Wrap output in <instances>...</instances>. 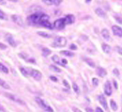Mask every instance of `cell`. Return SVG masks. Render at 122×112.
Masks as SVG:
<instances>
[{
  "label": "cell",
  "instance_id": "cell-1",
  "mask_svg": "<svg viewBox=\"0 0 122 112\" xmlns=\"http://www.w3.org/2000/svg\"><path fill=\"white\" fill-rule=\"evenodd\" d=\"M42 12L41 11H38V12H35L33 14H31L30 16H28L27 18V22L28 24L33 25V26H36V25H39L40 24V21H41V18L42 16Z\"/></svg>",
  "mask_w": 122,
  "mask_h": 112
},
{
  "label": "cell",
  "instance_id": "cell-2",
  "mask_svg": "<svg viewBox=\"0 0 122 112\" xmlns=\"http://www.w3.org/2000/svg\"><path fill=\"white\" fill-rule=\"evenodd\" d=\"M36 102L38 103V105L42 108V109H44L45 111L47 112H54V109L48 105V104H46L45 101H43L41 98H40V97H36Z\"/></svg>",
  "mask_w": 122,
  "mask_h": 112
},
{
  "label": "cell",
  "instance_id": "cell-3",
  "mask_svg": "<svg viewBox=\"0 0 122 112\" xmlns=\"http://www.w3.org/2000/svg\"><path fill=\"white\" fill-rule=\"evenodd\" d=\"M40 26L43 27H46V28H49V29H52L53 28V26L52 24L49 22V16L46 15V14H42L41 18V21H40Z\"/></svg>",
  "mask_w": 122,
  "mask_h": 112
},
{
  "label": "cell",
  "instance_id": "cell-4",
  "mask_svg": "<svg viewBox=\"0 0 122 112\" xmlns=\"http://www.w3.org/2000/svg\"><path fill=\"white\" fill-rule=\"evenodd\" d=\"M66 44H67L66 38H64V37H57V38H56V40L53 43L52 46L53 47H64V46H66Z\"/></svg>",
  "mask_w": 122,
  "mask_h": 112
},
{
  "label": "cell",
  "instance_id": "cell-5",
  "mask_svg": "<svg viewBox=\"0 0 122 112\" xmlns=\"http://www.w3.org/2000/svg\"><path fill=\"white\" fill-rule=\"evenodd\" d=\"M66 25H67V23H66L65 18H59L56 21H55V23H54V27L56 29H63Z\"/></svg>",
  "mask_w": 122,
  "mask_h": 112
},
{
  "label": "cell",
  "instance_id": "cell-6",
  "mask_svg": "<svg viewBox=\"0 0 122 112\" xmlns=\"http://www.w3.org/2000/svg\"><path fill=\"white\" fill-rule=\"evenodd\" d=\"M5 96H6L7 98H9L10 100H11V101H13V102L17 103V104H20V105H22V106H25V103L23 100H21L20 98H18V97H17L16 95H14V94L6 92V93H5Z\"/></svg>",
  "mask_w": 122,
  "mask_h": 112
},
{
  "label": "cell",
  "instance_id": "cell-7",
  "mask_svg": "<svg viewBox=\"0 0 122 112\" xmlns=\"http://www.w3.org/2000/svg\"><path fill=\"white\" fill-rule=\"evenodd\" d=\"M29 71H30V72H29V75H30L34 79L38 80V81L41 79L42 75H41V73L40 71H38V70H34V69H29Z\"/></svg>",
  "mask_w": 122,
  "mask_h": 112
},
{
  "label": "cell",
  "instance_id": "cell-8",
  "mask_svg": "<svg viewBox=\"0 0 122 112\" xmlns=\"http://www.w3.org/2000/svg\"><path fill=\"white\" fill-rule=\"evenodd\" d=\"M11 20L17 24L18 26H20V27H24L25 26V24H24V21H23V19H22V17L19 15H12L11 16Z\"/></svg>",
  "mask_w": 122,
  "mask_h": 112
},
{
  "label": "cell",
  "instance_id": "cell-9",
  "mask_svg": "<svg viewBox=\"0 0 122 112\" xmlns=\"http://www.w3.org/2000/svg\"><path fill=\"white\" fill-rule=\"evenodd\" d=\"M6 41L8 42V43H9L10 46H12V47H16L17 43H16V42L14 41L13 37H12L10 34H6Z\"/></svg>",
  "mask_w": 122,
  "mask_h": 112
},
{
  "label": "cell",
  "instance_id": "cell-10",
  "mask_svg": "<svg viewBox=\"0 0 122 112\" xmlns=\"http://www.w3.org/2000/svg\"><path fill=\"white\" fill-rule=\"evenodd\" d=\"M104 93L106 95L110 96L112 94V88H111V83L110 81H107L104 85Z\"/></svg>",
  "mask_w": 122,
  "mask_h": 112
},
{
  "label": "cell",
  "instance_id": "cell-11",
  "mask_svg": "<svg viewBox=\"0 0 122 112\" xmlns=\"http://www.w3.org/2000/svg\"><path fill=\"white\" fill-rule=\"evenodd\" d=\"M112 30H113L114 34H115L116 36H118V37H121L122 38V28L121 27H117V26H114V27H112Z\"/></svg>",
  "mask_w": 122,
  "mask_h": 112
},
{
  "label": "cell",
  "instance_id": "cell-12",
  "mask_svg": "<svg viewBox=\"0 0 122 112\" xmlns=\"http://www.w3.org/2000/svg\"><path fill=\"white\" fill-rule=\"evenodd\" d=\"M99 101H100L101 105L103 107V108L106 109V110H108V106H107V102H106L105 97H104L103 95H100L99 96Z\"/></svg>",
  "mask_w": 122,
  "mask_h": 112
},
{
  "label": "cell",
  "instance_id": "cell-13",
  "mask_svg": "<svg viewBox=\"0 0 122 112\" xmlns=\"http://www.w3.org/2000/svg\"><path fill=\"white\" fill-rule=\"evenodd\" d=\"M97 75L99 76H101V77H104V76H106L107 75L106 70L103 69V68H102V67H98L97 68Z\"/></svg>",
  "mask_w": 122,
  "mask_h": 112
},
{
  "label": "cell",
  "instance_id": "cell-14",
  "mask_svg": "<svg viewBox=\"0 0 122 112\" xmlns=\"http://www.w3.org/2000/svg\"><path fill=\"white\" fill-rule=\"evenodd\" d=\"M46 5H59L63 0H42Z\"/></svg>",
  "mask_w": 122,
  "mask_h": 112
},
{
  "label": "cell",
  "instance_id": "cell-15",
  "mask_svg": "<svg viewBox=\"0 0 122 112\" xmlns=\"http://www.w3.org/2000/svg\"><path fill=\"white\" fill-rule=\"evenodd\" d=\"M95 12H96V14H97V15L100 16V17H102V18H106V13H105V11H104L103 10L100 9V8L96 9V10H95Z\"/></svg>",
  "mask_w": 122,
  "mask_h": 112
},
{
  "label": "cell",
  "instance_id": "cell-16",
  "mask_svg": "<svg viewBox=\"0 0 122 112\" xmlns=\"http://www.w3.org/2000/svg\"><path fill=\"white\" fill-rule=\"evenodd\" d=\"M65 19H66V23H67V25H70V24L74 23V16L71 15V14L67 15L66 17H65Z\"/></svg>",
  "mask_w": 122,
  "mask_h": 112
},
{
  "label": "cell",
  "instance_id": "cell-17",
  "mask_svg": "<svg viewBox=\"0 0 122 112\" xmlns=\"http://www.w3.org/2000/svg\"><path fill=\"white\" fill-rule=\"evenodd\" d=\"M102 36L103 37V39L109 40V39H110V33H109V31H108V29L103 28V29L102 30Z\"/></svg>",
  "mask_w": 122,
  "mask_h": 112
},
{
  "label": "cell",
  "instance_id": "cell-18",
  "mask_svg": "<svg viewBox=\"0 0 122 112\" xmlns=\"http://www.w3.org/2000/svg\"><path fill=\"white\" fill-rule=\"evenodd\" d=\"M0 86H1L2 88L6 89V90H10V85H9L7 82H5V81H4L3 79H1V78H0Z\"/></svg>",
  "mask_w": 122,
  "mask_h": 112
},
{
  "label": "cell",
  "instance_id": "cell-19",
  "mask_svg": "<svg viewBox=\"0 0 122 112\" xmlns=\"http://www.w3.org/2000/svg\"><path fill=\"white\" fill-rule=\"evenodd\" d=\"M20 71H21L22 75H23L24 76H25V77H27L28 75H29V72H28V69H25V68H24V67H21V68H20Z\"/></svg>",
  "mask_w": 122,
  "mask_h": 112
},
{
  "label": "cell",
  "instance_id": "cell-20",
  "mask_svg": "<svg viewBox=\"0 0 122 112\" xmlns=\"http://www.w3.org/2000/svg\"><path fill=\"white\" fill-rule=\"evenodd\" d=\"M102 47L103 52H105V53H107V54H109V53L111 52V46L108 45V44H106V43H102Z\"/></svg>",
  "mask_w": 122,
  "mask_h": 112
},
{
  "label": "cell",
  "instance_id": "cell-21",
  "mask_svg": "<svg viewBox=\"0 0 122 112\" xmlns=\"http://www.w3.org/2000/svg\"><path fill=\"white\" fill-rule=\"evenodd\" d=\"M61 54L64 55V56H66V57H73V56H74V54H73L72 52H71V51H66V50L61 51Z\"/></svg>",
  "mask_w": 122,
  "mask_h": 112
},
{
  "label": "cell",
  "instance_id": "cell-22",
  "mask_svg": "<svg viewBox=\"0 0 122 112\" xmlns=\"http://www.w3.org/2000/svg\"><path fill=\"white\" fill-rule=\"evenodd\" d=\"M110 106H111V108L114 111H117V104H116V102L114 100H111L110 101Z\"/></svg>",
  "mask_w": 122,
  "mask_h": 112
},
{
  "label": "cell",
  "instance_id": "cell-23",
  "mask_svg": "<svg viewBox=\"0 0 122 112\" xmlns=\"http://www.w3.org/2000/svg\"><path fill=\"white\" fill-rule=\"evenodd\" d=\"M50 54H51V50L50 49H48V48L46 47L42 48V55H43V57H48Z\"/></svg>",
  "mask_w": 122,
  "mask_h": 112
},
{
  "label": "cell",
  "instance_id": "cell-24",
  "mask_svg": "<svg viewBox=\"0 0 122 112\" xmlns=\"http://www.w3.org/2000/svg\"><path fill=\"white\" fill-rule=\"evenodd\" d=\"M0 71L3 72V73H5V74H9V69L2 63H0Z\"/></svg>",
  "mask_w": 122,
  "mask_h": 112
},
{
  "label": "cell",
  "instance_id": "cell-25",
  "mask_svg": "<svg viewBox=\"0 0 122 112\" xmlns=\"http://www.w3.org/2000/svg\"><path fill=\"white\" fill-rule=\"evenodd\" d=\"M84 60H85V61H86V63L88 64V65H89L90 67H93V68L95 67V62H94L93 60H91L90 59H84Z\"/></svg>",
  "mask_w": 122,
  "mask_h": 112
},
{
  "label": "cell",
  "instance_id": "cell-26",
  "mask_svg": "<svg viewBox=\"0 0 122 112\" xmlns=\"http://www.w3.org/2000/svg\"><path fill=\"white\" fill-rule=\"evenodd\" d=\"M52 59H53V61H54V62H56V64H59V65L62 66V64H61V60L59 59V58H58L56 55V56H54V57L52 58Z\"/></svg>",
  "mask_w": 122,
  "mask_h": 112
},
{
  "label": "cell",
  "instance_id": "cell-27",
  "mask_svg": "<svg viewBox=\"0 0 122 112\" xmlns=\"http://www.w3.org/2000/svg\"><path fill=\"white\" fill-rule=\"evenodd\" d=\"M50 69H51L52 71H54V72H56V73H61L60 69H59L58 67L55 66V65H51V66H50Z\"/></svg>",
  "mask_w": 122,
  "mask_h": 112
},
{
  "label": "cell",
  "instance_id": "cell-28",
  "mask_svg": "<svg viewBox=\"0 0 122 112\" xmlns=\"http://www.w3.org/2000/svg\"><path fill=\"white\" fill-rule=\"evenodd\" d=\"M38 34L40 35V36H41V37H44V38H51V35H49V34H47L45 32H38Z\"/></svg>",
  "mask_w": 122,
  "mask_h": 112
},
{
  "label": "cell",
  "instance_id": "cell-29",
  "mask_svg": "<svg viewBox=\"0 0 122 112\" xmlns=\"http://www.w3.org/2000/svg\"><path fill=\"white\" fill-rule=\"evenodd\" d=\"M72 88H73V91H74L76 93H79V92H80L79 87H78V85H77L76 83H73V84H72Z\"/></svg>",
  "mask_w": 122,
  "mask_h": 112
},
{
  "label": "cell",
  "instance_id": "cell-30",
  "mask_svg": "<svg viewBox=\"0 0 122 112\" xmlns=\"http://www.w3.org/2000/svg\"><path fill=\"white\" fill-rule=\"evenodd\" d=\"M0 19L1 20H6L7 19V17H6V15H5V13L0 10Z\"/></svg>",
  "mask_w": 122,
  "mask_h": 112
},
{
  "label": "cell",
  "instance_id": "cell-31",
  "mask_svg": "<svg viewBox=\"0 0 122 112\" xmlns=\"http://www.w3.org/2000/svg\"><path fill=\"white\" fill-rule=\"evenodd\" d=\"M92 83H93L94 86H98L99 85V80L94 77V78H92Z\"/></svg>",
  "mask_w": 122,
  "mask_h": 112
},
{
  "label": "cell",
  "instance_id": "cell-32",
  "mask_svg": "<svg viewBox=\"0 0 122 112\" xmlns=\"http://www.w3.org/2000/svg\"><path fill=\"white\" fill-rule=\"evenodd\" d=\"M63 84L65 85V87L67 88V89H70L71 87H70V85H69V83H68V81L67 80H63Z\"/></svg>",
  "mask_w": 122,
  "mask_h": 112
},
{
  "label": "cell",
  "instance_id": "cell-33",
  "mask_svg": "<svg viewBox=\"0 0 122 112\" xmlns=\"http://www.w3.org/2000/svg\"><path fill=\"white\" fill-rule=\"evenodd\" d=\"M114 75H117V76H119V71L117 70V69H114Z\"/></svg>",
  "mask_w": 122,
  "mask_h": 112
},
{
  "label": "cell",
  "instance_id": "cell-34",
  "mask_svg": "<svg viewBox=\"0 0 122 112\" xmlns=\"http://www.w3.org/2000/svg\"><path fill=\"white\" fill-rule=\"evenodd\" d=\"M0 49H2V50L7 49V45H6V44H4V43H0Z\"/></svg>",
  "mask_w": 122,
  "mask_h": 112
},
{
  "label": "cell",
  "instance_id": "cell-35",
  "mask_svg": "<svg viewBox=\"0 0 122 112\" xmlns=\"http://www.w3.org/2000/svg\"><path fill=\"white\" fill-rule=\"evenodd\" d=\"M50 79L52 80V81H54V82H57V81H58V79H57L56 76H53V75L50 76Z\"/></svg>",
  "mask_w": 122,
  "mask_h": 112
},
{
  "label": "cell",
  "instance_id": "cell-36",
  "mask_svg": "<svg viewBox=\"0 0 122 112\" xmlns=\"http://www.w3.org/2000/svg\"><path fill=\"white\" fill-rule=\"evenodd\" d=\"M116 21L118 22L120 25L122 24V18H120V17H116Z\"/></svg>",
  "mask_w": 122,
  "mask_h": 112
},
{
  "label": "cell",
  "instance_id": "cell-37",
  "mask_svg": "<svg viewBox=\"0 0 122 112\" xmlns=\"http://www.w3.org/2000/svg\"><path fill=\"white\" fill-rule=\"evenodd\" d=\"M117 51L120 55H122V47H118V46H117Z\"/></svg>",
  "mask_w": 122,
  "mask_h": 112
},
{
  "label": "cell",
  "instance_id": "cell-38",
  "mask_svg": "<svg viewBox=\"0 0 122 112\" xmlns=\"http://www.w3.org/2000/svg\"><path fill=\"white\" fill-rule=\"evenodd\" d=\"M70 48H71V49H72V50H76V49H77V47H76V45H75V44H71Z\"/></svg>",
  "mask_w": 122,
  "mask_h": 112
},
{
  "label": "cell",
  "instance_id": "cell-39",
  "mask_svg": "<svg viewBox=\"0 0 122 112\" xmlns=\"http://www.w3.org/2000/svg\"><path fill=\"white\" fill-rule=\"evenodd\" d=\"M96 112H103V110H102L101 107H97V108H96Z\"/></svg>",
  "mask_w": 122,
  "mask_h": 112
},
{
  "label": "cell",
  "instance_id": "cell-40",
  "mask_svg": "<svg viewBox=\"0 0 122 112\" xmlns=\"http://www.w3.org/2000/svg\"><path fill=\"white\" fill-rule=\"evenodd\" d=\"M113 83H114V87H115V89H117V81H115V80H114V82H113Z\"/></svg>",
  "mask_w": 122,
  "mask_h": 112
},
{
  "label": "cell",
  "instance_id": "cell-41",
  "mask_svg": "<svg viewBox=\"0 0 122 112\" xmlns=\"http://www.w3.org/2000/svg\"><path fill=\"white\" fill-rule=\"evenodd\" d=\"M73 112H82L80 109H78V108H76V107H74L73 108Z\"/></svg>",
  "mask_w": 122,
  "mask_h": 112
},
{
  "label": "cell",
  "instance_id": "cell-42",
  "mask_svg": "<svg viewBox=\"0 0 122 112\" xmlns=\"http://www.w3.org/2000/svg\"><path fill=\"white\" fill-rule=\"evenodd\" d=\"M86 112H94V111H93V109H91L90 107H87L86 108Z\"/></svg>",
  "mask_w": 122,
  "mask_h": 112
},
{
  "label": "cell",
  "instance_id": "cell-43",
  "mask_svg": "<svg viewBox=\"0 0 122 112\" xmlns=\"http://www.w3.org/2000/svg\"><path fill=\"white\" fill-rule=\"evenodd\" d=\"M0 111H1V112H5V108H4L2 106H0Z\"/></svg>",
  "mask_w": 122,
  "mask_h": 112
},
{
  "label": "cell",
  "instance_id": "cell-44",
  "mask_svg": "<svg viewBox=\"0 0 122 112\" xmlns=\"http://www.w3.org/2000/svg\"><path fill=\"white\" fill-rule=\"evenodd\" d=\"M4 4H6L5 0H0V5H4Z\"/></svg>",
  "mask_w": 122,
  "mask_h": 112
},
{
  "label": "cell",
  "instance_id": "cell-45",
  "mask_svg": "<svg viewBox=\"0 0 122 112\" xmlns=\"http://www.w3.org/2000/svg\"><path fill=\"white\" fill-rule=\"evenodd\" d=\"M9 1H11V2H17L18 0H9Z\"/></svg>",
  "mask_w": 122,
  "mask_h": 112
},
{
  "label": "cell",
  "instance_id": "cell-46",
  "mask_svg": "<svg viewBox=\"0 0 122 112\" xmlns=\"http://www.w3.org/2000/svg\"><path fill=\"white\" fill-rule=\"evenodd\" d=\"M86 3H88V2H90V0H86Z\"/></svg>",
  "mask_w": 122,
  "mask_h": 112
}]
</instances>
